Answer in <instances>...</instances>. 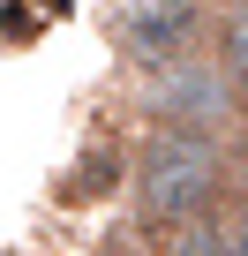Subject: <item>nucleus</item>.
Instances as JSON below:
<instances>
[{"instance_id":"nucleus-1","label":"nucleus","mask_w":248,"mask_h":256,"mask_svg":"<svg viewBox=\"0 0 248 256\" xmlns=\"http://www.w3.org/2000/svg\"><path fill=\"white\" fill-rule=\"evenodd\" d=\"M136 226L143 234H173L203 211H218L226 196V151L218 136H181V128H151V144L136 151Z\"/></svg>"},{"instance_id":"nucleus-2","label":"nucleus","mask_w":248,"mask_h":256,"mask_svg":"<svg viewBox=\"0 0 248 256\" xmlns=\"http://www.w3.org/2000/svg\"><path fill=\"white\" fill-rule=\"evenodd\" d=\"M241 113V90L226 83V68L211 53H188L158 76L151 90V120L158 128H181V136H226V120Z\"/></svg>"},{"instance_id":"nucleus-3","label":"nucleus","mask_w":248,"mask_h":256,"mask_svg":"<svg viewBox=\"0 0 248 256\" xmlns=\"http://www.w3.org/2000/svg\"><path fill=\"white\" fill-rule=\"evenodd\" d=\"M203 30H211V16L196 8V0H143V8L120 23V46H128L143 68H173V60L203 53V46H196Z\"/></svg>"},{"instance_id":"nucleus-4","label":"nucleus","mask_w":248,"mask_h":256,"mask_svg":"<svg viewBox=\"0 0 248 256\" xmlns=\"http://www.w3.org/2000/svg\"><path fill=\"white\" fill-rule=\"evenodd\" d=\"M211 60L226 68V83L248 106V0H218V16H211Z\"/></svg>"},{"instance_id":"nucleus-5","label":"nucleus","mask_w":248,"mask_h":256,"mask_svg":"<svg viewBox=\"0 0 248 256\" xmlns=\"http://www.w3.org/2000/svg\"><path fill=\"white\" fill-rule=\"evenodd\" d=\"M128 174H136V166L120 158V144H90V151L75 158V181H68L60 196H68V204H98V196H113Z\"/></svg>"},{"instance_id":"nucleus-6","label":"nucleus","mask_w":248,"mask_h":256,"mask_svg":"<svg viewBox=\"0 0 248 256\" xmlns=\"http://www.w3.org/2000/svg\"><path fill=\"white\" fill-rule=\"evenodd\" d=\"M158 256H241V241H233V218H218V211H203V218H188V226H173V234L158 241Z\"/></svg>"},{"instance_id":"nucleus-7","label":"nucleus","mask_w":248,"mask_h":256,"mask_svg":"<svg viewBox=\"0 0 248 256\" xmlns=\"http://www.w3.org/2000/svg\"><path fill=\"white\" fill-rule=\"evenodd\" d=\"M233 241H241V256H248V204L233 211Z\"/></svg>"}]
</instances>
